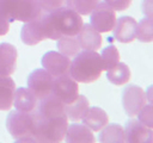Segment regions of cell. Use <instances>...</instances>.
Wrapping results in <instances>:
<instances>
[{
  "mask_svg": "<svg viewBox=\"0 0 153 143\" xmlns=\"http://www.w3.org/2000/svg\"><path fill=\"white\" fill-rule=\"evenodd\" d=\"M38 104L37 97L25 87H19L18 89L14 91V97H13V106L18 111L23 112H31L35 110V107Z\"/></svg>",
  "mask_w": 153,
  "mask_h": 143,
  "instance_id": "obj_16",
  "label": "cell"
},
{
  "mask_svg": "<svg viewBox=\"0 0 153 143\" xmlns=\"http://www.w3.org/2000/svg\"><path fill=\"white\" fill-rule=\"evenodd\" d=\"M146 92L136 85L127 86L122 92V105L124 112L129 117H134L146 105Z\"/></svg>",
  "mask_w": 153,
  "mask_h": 143,
  "instance_id": "obj_7",
  "label": "cell"
},
{
  "mask_svg": "<svg viewBox=\"0 0 153 143\" xmlns=\"http://www.w3.org/2000/svg\"><path fill=\"white\" fill-rule=\"evenodd\" d=\"M42 21L47 39L53 41H57L62 36H75L84 24L81 15L67 6L43 13Z\"/></svg>",
  "mask_w": 153,
  "mask_h": 143,
  "instance_id": "obj_1",
  "label": "cell"
},
{
  "mask_svg": "<svg viewBox=\"0 0 153 143\" xmlns=\"http://www.w3.org/2000/svg\"><path fill=\"white\" fill-rule=\"evenodd\" d=\"M88 107H90L88 99L85 95H78V98L73 102L65 105V114L69 120L78 122L81 120Z\"/></svg>",
  "mask_w": 153,
  "mask_h": 143,
  "instance_id": "obj_19",
  "label": "cell"
},
{
  "mask_svg": "<svg viewBox=\"0 0 153 143\" xmlns=\"http://www.w3.org/2000/svg\"><path fill=\"white\" fill-rule=\"evenodd\" d=\"M56 48L59 52L67 57H74L76 54L81 51L79 41L76 35L75 36H62L56 41Z\"/></svg>",
  "mask_w": 153,
  "mask_h": 143,
  "instance_id": "obj_22",
  "label": "cell"
},
{
  "mask_svg": "<svg viewBox=\"0 0 153 143\" xmlns=\"http://www.w3.org/2000/svg\"><path fill=\"white\" fill-rule=\"evenodd\" d=\"M37 2L39 4L42 11L44 13H48L61 7L65 4V0H37Z\"/></svg>",
  "mask_w": 153,
  "mask_h": 143,
  "instance_id": "obj_28",
  "label": "cell"
},
{
  "mask_svg": "<svg viewBox=\"0 0 153 143\" xmlns=\"http://www.w3.org/2000/svg\"><path fill=\"white\" fill-rule=\"evenodd\" d=\"M102 143H123L124 128L120 124H106L98 137Z\"/></svg>",
  "mask_w": 153,
  "mask_h": 143,
  "instance_id": "obj_20",
  "label": "cell"
},
{
  "mask_svg": "<svg viewBox=\"0 0 153 143\" xmlns=\"http://www.w3.org/2000/svg\"><path fill=\"white\" fill-rule=\"evenodd\" d=\"M103 72L100 55L97 51L81 50L71 61L69 75L76 81L82 83H91L99 79Z\"/></svg>",
  "mask_w": 153,
  "mask_h": 143,
  "instance_id": "obj_2",
  "label": "cell"
},
{
  "mask_svg": "<svg viewBox=\"0 0 153 143\" xmlns=\"http://www.w3.org/2000/svg\"><path fill=\"white\" fill-rule=\"evenodd\" d=\"M42 67L54 77L66 74L69 70L71 60L59 51H48L42 57Z\"/></svg>",
  "mask_w": 153,
  "mask_h": 143,
  "instance_id": "obj_9",
  "label": "cell"
},
{
  "mask_svg": "<svg viewBox=\"0 0 153 143\" xmlns=\"http://www.w3.org/2000/svg\"><path fill=\"white\" fill-rule=\"evenodd\" d=\"M136 20L129 15H123L116 19L114 25V37L121 43H130L135 39Z\"/></svg>",
  "mask_w": 153,
  "mask_h": 143,
  "instance_id": "obj_12",
  "label": "cell"
},
{
  "mask_svg": "<svg viewBox=\"0 0 153 143\" xmlns=\"http://www.w3.org/2000/svg\"><path fill=\"white\" fill-rule=\"evenodd\" d=\"M152 128L146 126L137 119H130L124 128V142L128 143H151L153 139Z\"/></svg>",
  "mask_w": 153,
  "mask_h": 143,
  "instance_id": "obj_10",
  "label": "cell"
},
{
  "mask_svg": "<svg viewBox=\"0 0 153 143\" xmlns=\"http://www.w3.org/2000/svg\"><path fill=\"white\" fill-rule=\"evenodd\" d=\"M82 124L92 131H100L109 122L108 113L100 107H88L85 116L81 118Z\"/></svg>",
  "mask_w": 153,
  "mask_h": 143,
  "instance_id": "obj_17",
  "label": "cell"
},
{
  "mask_svg": "<svg viewBox=\"0 0 153 143\" xmlns=\"http://www.w3.org/2000/svg\"><path fill=\"white\" fill-rule=\"evenodd\" d=\"M142 12L146 14V17L152 18V0L142 1Z\"/></svg>",
  "mask_w": 153,
  "mask_h": 143,
  "instance_id": "obj_30",
  "label": "cell"
},
{
  "mask_svg": "<svg viewBox=\"0 0 153 143\" xmlns=\"http://www.w3.org/2000/svg\"><path fill=\"white\" fill-rule=\"evenodd\" d=\"M54 76L50 75L44 68L35 69L27 76V88L37 97L42 99L51 93Z\"/></svg>",
  "mask_w": 153,
  "mask_h": 143,
  "instance_id": "obj_8",
  "label": "cell"
},
{
  "mask_svg": "<svg viewBox=\"0 0 153 143\" xmlns=\"http://www.w3.org/2000/svg\"><path fill=\"white\" fill-rule=\"evenodd\" d=\"M19 11V0H0V17L8 23L16 21Z\"/></svg>",
  "mask_w": 153,
  "mask_h": 143,
  "instance_id": "obj_24",
  "label": "cell"
},
{
  "mask_svg": "<svg viewBox=\"0 0 153 143\" xmlns=\"http://www.w3.org/2000/svg\"><path fill=\"white\" fill-rule=\"evenodd\" d=\"M6 129L17 142H36L33 137V117L31 112L10 111L6 118Z\"/></svg>",
  "mask_w": 153,
  "mask_h": 143,
  "instance_id": "obj_4",
  "label": "cell"
},
{
  "mask_svg": "<svg viewBox=\"0 0 153 143\" xmlns=\"http://www.w3.org/2000/svg\"><path fill=\"white\" fill-rule=\"evenodd\" d=\"M130 75L131 73L129 67L123 62H118L116 66L106 70L108 80L115 86H123L124 83H127L130 79Z\"/></svg>",
  "mask_w": 153,
  "mask_h": 143,
  "instance_id": "obj_21",
  "label": "cell"
},
{
  "mask_svg": "<svg viewBox=\"0 0 153 143\" xmlns=\"http://www.w3.org/2000/svg\"><path fill=\"white\" fill-rule=\"evenodd\" d=\"M135 38L141 42L149 43L153 41V20L152 18H143L136 24Z\"/></svg>",
  "mask_w": 153,
  "mask_h": 143,
  "instance_id": "obj_23",
  "label": "cell"
},
{
  "mask_svg": "<svg viewBox=\"0 0 153 143\" xmlns=\"http://www.w3.org/2000/svg\"><path fill=\"white\" fill-rule=\"evenodd\" d=\"M8 30H10V23L0 17V36L6 35L8 32Z\"/></svg>",
  "mask_w": 153,
  "mask_h": 143,
  "instance_id": "obj_31",
  "label": "cell"
},
{
  "mask_svg": "<svg viewBox=\"0 0 153 143\" xmlns=\"http://www.w3.org/2000/svg\"><path fill=\"white\" fill-rule=\"evenodd\" d=\"M18 51L10 43L0 44V76H11L17 67Z\"/></svg>",
  "mask_w": 153,
  "mask_h": 143,
  "instance_id": "obj_14",
  "label": "cell"
},
{
  "mask_svg": "<svg viewBox=\"0 0 153 143\" xmlns=\"http://www.w3.org/2000/svg\"><path fill=\"white\" fill-rule=\"evenodd\" d=\"M33 117V137L36 142L42 143H59L63 141L68 126V118L66 114L44 118L31 111Z\"/></svg>",
  "mask_w": 153,
  "mask_h": 143,
  "instance_id": "obj_3",
  "label": "cell"
},
{
  "mask_svg": "<svg viewBox=\"0 0 153 143\" xmlns=\"http://www.w3.org/2000/svg\"><path fill=\"white\" fill-rule=\"evenodd\" d=\"M136 116L139 117V122H141L148 128H153V107L151 102H146V105L139 111Z\"/></svg>",
  "mask_w": 153,
  "mask_h": 143,
  "instance_id": "obj_27",
  "label": "cell"
},
{
  "mask_svg": "<svg viewBox=\"0 0 153 143\" xmlns=\"http://www.w3.org/2000/svg\"><path fill=\"white\" fill-rule=\"evenodd\" d=\"M91 25L98 32H109L114 29L116 23V11L108 4L98 2V5L91 11Z\"/></svg>",
  "mask_w": 153,
  "mask_h": 143,
  "instance_id": "obj_6",
  "label": "cell"
},
{
  "mask_svg": "<svg viewBox=\"0 0 153 143\" xmlns=\"http://www.w3.org/2000/svg\"><path fill=\"white\" fill-rule=\"evenodd\" d=\"M99 1L100 0H65V4L67 7L75 11L80 15H85L90 14Z\"/></svg>",
  "mask_w": 153,
  "mask_h": 143,
  "instance_id": "obj_25",
  "label": "cell"
},
{
  "mask_svg": "<svg viewBox=\"0 0 153 143\" xmlns=\"http://www.w3.org/2000/svg\"><path fill=\"white\" fill-rule=\"evenodd\" d=\"M104 2L115 11H124L130 6L131 0H104Z\"/></svg>",
  "mask_w": 153,
  "mask_h": 143,
  "instance_id": "obj_29",
  "label": "cell"
},
{
  "mask_svg": "<svg viewBox=\"0 0 153 143\" xmlns=\"http://www.w3.org/2000/svg\"><path fill=\"white\" fill-rule=\"evenodd\" d=\"M103 70H108L120 62V52L115 45H109L103 49L100 54Z\"/></svg>",
  "mask_w": 153,
  "mask_h": 143,
  "instance_id": "obj_26",
  "label": "cell"
},
{
  "mask_svg": "<svg viewBox=\"0 0 153 143\" xmlns=\"http://www.w3.org/2000/svg\"><path fill=\"white\" fill-rule=\"evenodd\" d=\"M51 93L60 99L65 105L73 102L79 95L78 82L69 75V73L54 77Z\"/></svg>",
  "mask_w": 153,
  "mask_h": 143,
  "instance_id": "obj_5",
  "label": "cell"
},
{
  "mask_svg": "<svg viewBox=\"0 0 153 143\" xmlns=\"http://www.w3.org/2000/svg\"><path fill=\"white\" fill-rule=\"evenodd\" d=\"M16 83L11 76H0V111H8L13 106Z\"/></svg>",
  "mask_w": 153,
  "mask_h": 143,
  "instance_id": "obj_18",
  "label": "cell"
},
{
  "mask_svg": "<svg viewBox=\"0 0 153 143\" xmlns=\"http://www.w3.org/2000/svg\"><path fill=\"white\" fill-rule=\"evenodd\" d=\"M43 15V14H42ZM42 15L32 19L30 21L24 23L22 30H20V38L22 42L26 45H36L39 42L47 39L45 30L42 21Z\"/></svg>",
  "mask_w": 153,
  "mask_h": 143,
  "instance_id": "obj_11",
  "label": "cell"
},
{
  "mask_svg": "<svg viewBox=\"0 0 153 143\" xmlns=\"http://www.w3.org/2000/svg\"><path fill=\"white\" fill-rule=\"evenodd\" d=\"M67 143H93L96 141L92 130L84 124H71L63 138Z\"/></svg>",
  "mask_w": 153,
  "mask_h": 143,
  "instance_id": "obj_15",
  "label": "cell"
},
{
  "mask_svg": "<svg viewBox=\"0 0 153 143\" xmlns=\"http://www.w3.org/2000/svg\"><path fill=\"white\" fill-rule=\"evenodd\" d=\"M81 50L97 51L102 46V36L91 24H82L81 29L76 33Z\"/></svg>",
  "mask_w": 153,
  "mask_h": 143,
  "instance_id": "obj_13",
  "label": "cell"
}]
</instances>
